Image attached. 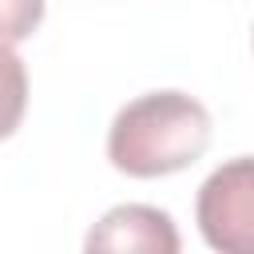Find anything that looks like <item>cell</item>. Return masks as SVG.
Wrapping results in <instances>:
<instances>
[{
    "label": "cell",
    "mask_w": 254,
    "mask_h": 254,
    "mask_svg": "<svg viewBox=\"0 0 254 254\" xmlns=\"http://www.w3.org/2000/svg\"><path fill=\"white\" fill-rule=\"evenodd\" d=\"M87 250H143V254H175L179 250V230L171 222L167 210L159 206H139V202H127V206H115L107 210L87 242Z\"/></svg>",
    "instance_id": "3"
},
{
    "label": "cell",
    "mask_w": 254,
    "mask_h": 254,
    "mask_svg": "<svg viewBox=\"0 0 254 254\" xmlns=\"http://www.w3.org/2000/svg\"><path fill=\"white\" fill-rule=\"evenodd\" d=\"M44 20V0H0V44L16 48Z\"/></svg>",
    "instance_id": "5"
},
{
    "label": "cell",
    "mask_w": 254,
    "mask_h": 254,
    "mask_svg": "<svg viewBox=\"0 0 254 254\" xmlns=\"http://www.w3.org/2000/svg\"><path fill=\"white\" fill-rule=\"evenodd\" d=\"M24 111H28V71H24V60L8 44H0V139L16 135Z\"/></svg>",
    "instance_id": "4"
},
{
    "label": "cell",
    "mask_w": 254,
    "mask_h": 254,
    "mask_svg": "<svg viewBox=\"0 0 254 254\" xmlns=\"http://www.w3.org/2000/svg\"><path fill=\"white\" fill-rule=\"evenodd\" d=\"M194 218L210 250L254 254V155L230 159L206 175Z\"/></svg>",
    "instance_id": "2"
},
{
    "label": "cell",
    "mask_w": 254,
    "mask_h": 254,
    "mask_svg": "<svg viewBox=\"0 0 254 254\" xmlns=\"http://www.w3.org/2000/svg\"><path fill=\"white\" fill-rule=\"evenodd\" d=\"M210 147V111L187 91L131 99L107 131V159L131 179H163L198 163Z\"/></svg>",
    "instance_id": "1"
}]
</instances>
